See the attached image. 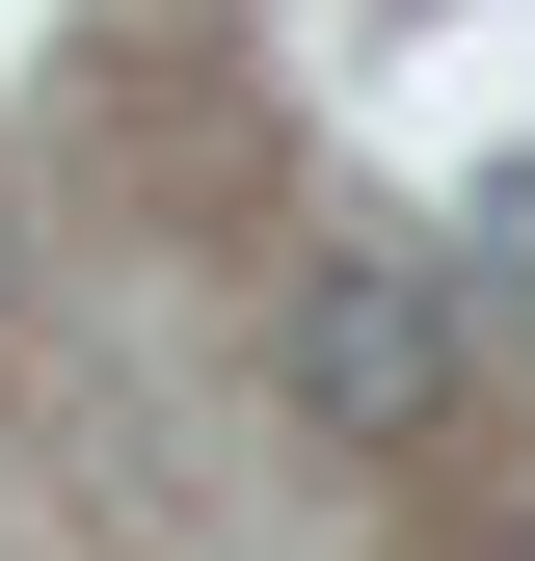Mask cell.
I'll return each mask as SVG.
<instances>
[{
    "label": "cell",
    "mask_w": 535,
    "mask_h": 561,
    "mask_svg": "<svg viewBox=\"0 0 535 561\" xmlns=\"http://www.w3.org/2000/svg\"><path fill=\"white\" fill-rule=\"evenodd\" d=\"M429 401H455V295H429L401 241H321V267H295V428H321V455H401Z\"/></svg>",
    "instance_id": "6da1fadb"
},
{
    "label": "cell",
    "mask_w": 535,
    "mask_h": 561,
    "mask_svg": "<svg viewBox=\"0 0 535 561\" xmlns=\"http://www.w3.org/2000/svg\"><path fill=\"white\" fill-rule=\"evenodd\" d=\"M482 215H509V241H535V161H509V187H482Z\"/></svg>",
    "instance_id": "7a4b0ae2"
}]
</instances>
